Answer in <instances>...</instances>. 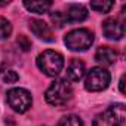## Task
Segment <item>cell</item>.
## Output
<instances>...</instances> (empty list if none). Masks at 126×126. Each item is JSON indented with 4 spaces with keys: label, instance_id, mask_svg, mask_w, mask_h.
Returning <instances> with one entry per match:
<instances>
[{
    "label": "cell",
    "instance_id": "6da1fadb",
    "mask_svg": "<svg viewBox=\"0 0 126 126\" xmlns=\"http://www.w3.org/2000/svg\"><path fill=\"white\" fill-rule=\"evenodd\" d=\"M37 67L49 77H56L64 68V56L56 50H45L37 56Z\"/></svg>",
    "mask_w": 126,
    "mask_h": 126
},
{
    "label": "cell",
    "instance_id": "7a4b0ae2",
    "mask_svg": "<svg viewBox=\"0 0 126 126\" xmlns=\"http://www.w3.org/2000/svg\"><path fill=\"white\" fill-rule=\"evenodd\" d=\"M46 102L55 107L64 105L73 98V88L67 80H55L45 94Z\"/></svg>",
    "mask_w": 126,
    "mask_h": 126
},
{
    "label": "cell",
    "instance_id": "3957f363",
    "mask_svg": "<svg viewBox=\"0 0 126 126\" xmlns=\"http://www.w3.org/2000/svg\"><path fill=\"white\" fill-rule=\"evenodd\" d=\"M125 105L113 104L102 113H98L92 122V126H125Z\"/></svg>",
    "mask_w": 126,
    "mask_h": 126
},
{
    "label": "cell",
    "instance_id": "277c9868",
    "mask_svg": "<svg viewBox=\"0 0 126 126\" xmlns=\"http://www.w3.org/2000/svg\"><path fill=\"white\" fill-rule=\"evenodd\" d=\"M64 43H65V46L70 50H74V52L88 50L92 46V43H94V33L89 31L88 28L73 30V31H70L65 36Z\"/></svg>",
    "mask_w": 126,
    "mask_h": 126
},
{
    "label": "cell",
    "instance_id": "5b68a950",
    "mask_svg": "<svg viewBox=\"0 0 126 126\" xmlns=\"http://www.w3.org/2000/svg\"><path fill=\"white\" fill-rule=\"evenodd\" d=\"M111 80L110 73L102 67H94L86 73L85 77V88L89 92H99L108 88Z\"/></svg>",
    "mask_w": 126,
    "mask_h": 126
},
{
    "label": "cell",
    "instance_id": "8992f818",
    "mask_svg": "<svg viewBox=\"0 0 126 126\" xmlns=\"http://www.w3.org/2000/svg\"><path fill=\"white\" fill-rule=\"evenodd\" d=\"M6 101L9 107L16 113H25L31 108L33 98L31 94L24 88H14L6 94Z\"/></svg>",
    "mask_w": 126,
    "mask_h": 126
},
{
    "label": "cell",
    "instance_id": "52a82bcc",
    "mask_svg": "<svg viewBox=\"0 0 126 126\" xmlns=\"http://www.w3.org/2000/svg\"><path fill=\"white\" fill-rule=\"evenodd\" d=\"M102 33L110 40H120L125 36V25L116 18H107L102 22Z\"/></svg>",
    "mask_w": 126,
    "mask_h": 126
},
{
    "label": "cell",
    "instance_id": "ba28073f",
    "mask_svg": "<svg viewBox=\"0 0 126 126\" xmlns=\"http://www.w3.org/2000/svg\"><path fill=\"white\" fill-rule=\"evenodd\" d=\"M30 30L31 33L45 40V42H53V34H52V30L50 27L45 22V21H40V19H31L30 21Z\"/></svg>",
    "mask_w": 126,
    "mask_h": 126
},
{
    "label": "cell",
    "instance_id": "9c48e42d",
    "mask_svg": "<svg viewBox=\"0 0 126 126\" xmlns=\"http://www.w3.org/2000/svg\"><path fill=\"white\" fill-rule=\"evenodd\" d=\"M119 53L114 47H110V46H101L96 49L95 52V61L101 65H113L116 59H117Z\"/></svg>",
    "mask_w": 126,
    "mask_h": 126
},
{
    "label": "cell",
    "instance_id": "30bf717a",
    "mask_svg": "<svg viewBox=\"0 0 126 126\" xmlns=\"http://www.w3.org/2000/svg\"><path fill=\"white\" fill-rule=\"evenodd\" d=\"M85 64L80 59H71V62L67 67V79L70 82H79L83 76H85Z\"/></svg>",
    "mask_w": 126,
    "mask_h": 126
},
{
    "label": "cell",
    "instance_id": "8fae6325",
    "mask_svg": "<svg viewBox=\"0 0 126 126\" xmlns=\"http://www.w3.org/2000/svg\"><path fill=\"white\" fill-rule=\"evenodd\" d=\"M65 14L67 22H82L88 18V11L82 5H70Z\"/></svg>",
    "mask_w": 126,
    "mask_h": 126
},
{
    "label": "cell",
    "instance_id": "7c38bea8",
    "mask_svg": "<svg viewBox=\"0 0 126 126\" xmlns=\"http://www.w3.org/2000/svg\"><path fill=\"white\" fill-rule=\"evenodd\" d=\"M24 6L33 12V14H37V15H42V14H46L49 12V9L52 8V2H24Z\"/></svg>",
    "mask_w": 126,
    "mask_h": 126
},
{
    "label": "cell",
    "instance_id": "4fadbf2b",
    "mask_svg": "<svg viewBox=\"0 0 126 126\" xmlns=\"http://www.w3.org/2000/svg\"><path fill=\"white\" fill-rule=\"evenodd\" d=\"M114 6L113 2H108V0H99V2H91V9L101 12V14H107L110 12V9Z\"/></svg>",
    "mask_w": 126,
    "mask_h": 126
},
{
    "label": "cell",
    "instance_id": "5bb4252c",
    "mask_svg": "<svg viewBox=\"0 0 126 126\" xmlns=\"http://www.w3.org/2000/svg\"><path fill=\"white\" fill-rule=\"evenodd\" d=\"M0 77H2V80L5 83H15L19 79L18 73L15 70H12V68H2L0 70Z\"/></svg>",
    "mask_w": 126,
    "mask_h": 126
},
{
    "label": "cell",
    "instance_id": "9a60e30c",
    "mask_svg": "<svg viewBox=\"0 0 126 126\" xmlns=\"http://www.w3.org/2000/svg\"><path fill=\"white\" fill-rule=\"evenodd\" d=\"M11 34H12V24L6 18L0 16V40L9 39Z\"/></svg>",
    "mask_w": 126,
    "mask_h": 126
},
{
    "label": "cell",
    "instance_id": "2e32d148",
    "mask_svg": "<svg viewBox=\"0 0 126 126\" xmlns=\"http://www.w3.org/2000/svg\"><path fill=\"white\" fill-rule=\"evenodd\" d=\"M58 126H83V122L79 116L76 114H70V116H65L59 120V125Z\"/></svg>",
    "mask_w": 126,
    "mask_h": 126
},
{
    "label": "cell",
    "instance_id": "e0dca14e",
    "mask_svg": "<svg viewBox=\"0 0 126 126\" xmlns=\"http://www.w3.org/2000/svg\"><path fill=\"white\" fill-rule=\"evenodd\" d=\"M50 21L53 24V27L56 28H62L65 24H67V19H65V14L61 12V11H56V12H50Z\"/></svg>",
    "mask_w": 126,
    "mask_h": 126
},
{
    "label": "cell",
    "instance_id": "ac0fdd59",
    "mask_svg": "<svg viewBox=\"0 0 126 126\" xmlns=\"http://www.w3.org/2000/svg\"><path fill=\"white\" fill-rule=\"evenodd\" d=\"M16 43H18V46H19L24 52L30 50V47H31V42H30V40H28V37H27V36H24V34H21V36L16 39Z\"/></svg>",
    "mask_w": 126,
    "mask_h": 126
},
{
    "label": "cell",
    "instance_id": "d6986e66",
    "mask_svg": "<svg viewBox=\"0 0 126 126\" xmlns=\"http://www.w3.org/2000/svg\"><path fill=\"white\" fill-rule=\"evenodd\" d=\"M119 88H120V92L125 94V74L120 77V82H119Z\"/></svg>",
    "mask_w": 126,
    "mask_h": 126
},
{
    "label": "cell",
    "instance_id": "ffe728a7",
    "mask_svg": "<svg viewBox=\"0 0 126 126\" xmlns=\"http://www.w3.org/2000/svg\"><path fill=\"white\" fill-rule=\"evenodd\" d=\"M6 126H16L12 119H6Z\"/></svg>",
    "mask_w": 126,
    "mask_h": 126
},
{
    "label": "cell",
    "instance_id": "44dd1931",
    "mask_svg": "<svg viewBox=\"0 0 126 126\" xmlns=\"http://www.w3.org/2000/svg\"><path fill=\"white\" fill-rule=\"evenodd\" d=\"M9 2H0V8H2V6H5V5H8Z\"/></svg>",
    "mask_w": 126,
    "mask_h": 126
}]
</instances>
